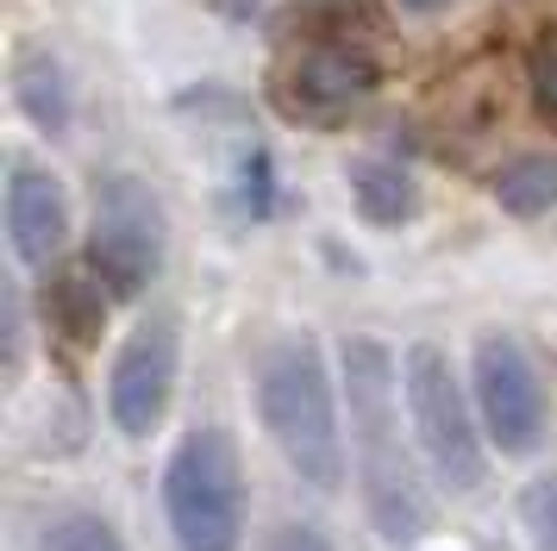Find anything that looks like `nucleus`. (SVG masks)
<instances>
[{
    "label": "nucleus",
    "mask_w": 557,
    "mask_h": 551,
    "mask_svg": "<svg viewBox=\"0 0 557 551\" xmlns=\"http://www.w3.org/2000/svg\"><path fill=\"white\" fill-rule=\"evenodd\" d=\"M345 414H351V445H357V476H363V507L388 546H407L426 532V495L413 457L401 445L395 420V357L382 339H345Z\"/></svg>",
    "instance_id": "nucleus-1"
},
{
    "label": "nucleus",
    "mask_w": 557,
    "mask_h": 551,
    "mask_svg": "<svg viewBox=\"0 0 557 551\" xmlns=\"http://www.w3.org/2000/svg\"><path fill=\"white\" fill-rule=\"evenodd\" d=\"M257 414H263V432L276 439V451L307 489L332 495L345 482L338 401H332L326 357L307 332H288L257 357Z\"/></svg>",
    "instance_id": "nucleus-2"
},
{
    "label": "nucleus",
    "mask_w": 557,
    "mask_h": 551,
    "mask_svg": "<svg viewBox=\"0 0 557 551\" xmlns=\"http://www.w3.org/2000/svg\"><path fill=\"white\" fill-rule=\"evenodd\" d=\"M163 514L182 551H238L245 532V464L220 426H195L163 470Z\"/></svg>",
    "instance_id": "nucleus-3"
},
{
    "label": "nucleus",
    "mask_w": 557,
    "mask_h": 551,
    "mask_svg": "<svg viewBox=\"0 0 557 551\" xmlns=\"http://www.w3.org/2000/svg\"><path fill=\"white\" fill-rule=\"evenodd\" d=\"M163 245H170V220L163 200L145 175H101L95 188V232H88V270L101 276L113 301L145 295L163 270Z\"/></svg>",
    "instance_id": "nucleus-4"
},
{
    "label": "nucleus",
    "mask_w": 557,
    "mask_h": 551,
    "mask_svg": "<svg viewBox=\"0 0 557 551\" xmlns=\"http://www.w3.org/2000/svg\"><path fill=\"white\" fill-rule=\"evenodd\" d=\"M407 414H413V432H420V451L432 457V476L445 489H476L488 457H482L476 420L470 401L457 389L451 364L438 345H413L407 351Z\"/></svg>",
    "instance_id": "nucleus-5"
},
{
    "label": "nucleus",
    "mask_w": 557,
    "mask_h": 551,
    "mask_svg": "<svg viewBox=\"0 0 557 551\" xmlns=\"http://www.w3.org/2000/svg\"><path fill=\"white\" fill-rule=\"evenodd\" d=\"M376 82H382L376 57L357 38H313L288 57V70L276 82V107L301 125H345L376 95Z\"/></svg>",
    "instance_id": "nucleus-6"
},
{
    "label": "nucleus",
    "mask_w": 557,
    "mask_h": 551,
    "mask_svg": "<svg viewBox=\"0 0 557 551\" xmlns=\"http://www.w3.org/2000/svg\"><path fill=\"white\" fill-rule=\"evenodd\" d=\"M476 414L495 451L527 457L545 439V382L539 364L513 332H482L476 339Z\"/></svg>",
    "instance_id": "nucleus-7"
},
{
    "label": "nucleus",
    "mask_w": 557,
    "mask_h": 551,
    "mask_svg": "<svg viewBox=\"0 0 557 551\" xmlns=\"http://www.w3.org/2000/svg\"><path fill=\"white\" fill-rule=\"evenodd\" d=\"M176 357H182V339H176V320L170 314H151V320L132 332L120 357H113V376H107V414L126 439H151L163 407L176 395Z\"/></svg>",
    "instance_id": "nucleus-8"
},
{
    "label": "nucleus",
    "mask_w": 557,
    "mask_h": 551,
    "mask_svg": "<svg viewBox=\"0 0 557 551\" xmlns=\"http://www.w3.org/2000/svg\"><path fill=\"white\" fill-rule=\"evenodd\" d=\"M7 238L20 264H51L70 238V195L45 163H13L7 170Z\"/></svg>",
    "instance_id": "nucleus-9"
},
{
    "label": "nucleus",
    "mask_w": 557,
    "mask_h": 551,
    "mask_svg": "<svg viewBox=\"0 0 557 551\" xmlns=\"http://www.w3.org/2000/svg\"><path fill=\"white\" fill-rule=\"evenodd\" d=\"M13 100L45 138H63L70 120H76V88H70L63 57L45 45H20V57H13Z\"/></svg>",
    "instance_id": "nucleus-10"
},
{
    "label": "nucleus",
    "mask_w": 557,
    "mask_h": 551,
    "mask_svg": "<svg viewBox=\"0 0 557 551\" xmlns=\"http://www.w3.org/2000/svg\"><path fill=\"white\" fill-rule=\"evenodd\" d=\"M351 200H357L363 220L388 232V225H407L420 213V182H413V170L395 163V157H357L351 163Z\"/></svg>",
    "instance_id": "nucleus-11"
},
{
    "label": "nucleus",
    "mask_w": 557,
    "mask_h": 551,
    "mask_svg": "<svg viewBox=\"0 0 557 551\" xmlns=\"http://www.w3.org/2000/svg\"><path fill=\"white\" fill-rule=\"evenodd\" d=\"M45 307H51V326L70 339V345H95L107 326V289L95 270H63L45 289Z\"/></svg>",
    "instance_id": "nucleus-12"
},
{
    "label": "nucleus",
    "mask_w": 557,
    "mask_h": 551,
    "mask_svg": "<svg viewBox=\"0 0 557 551\" xmlns=\"http://www.w3.org/2000/svg\"><path fill=\"white\" fill-rule=\"evenodd\" d=\"M495 200L513 220H539L557 207V157L552 150H520L495 170Z\"/></svg>",
    "instance_id": "nucleus-13"
},
{
    "label": "nucleus",
    "mask_w": 557,
    "mask_h": 551,
    "mask_svg": "<svg viewBox=\"0 0 557 551\" xmlns=\"http://www.w3.org/2000/svg\"><path fill=\"white\" fill-rule=\"evenodd\" d=\"M38 551H126V546H120V532L101 514H63V521L45 526Z\"/></svg>",
    "instance_id": "nucleus-14"
},
{
    "label": "nucleus",
    "mask_w": 557,
    "mask_h": 551,
    "mask_svg": "<svg viewBox=\"0 0 557 551\" xmlns=\"http://www.w3.org/2000/svg\"><path fill=\"white\" fill-rule=\"evenodd\" d=\"M527 88H532V107L557 125V20L539 25V38L527 50Z\"/></svg>",
    "instance_id": "nucleus-15"
},
{
    "label": "nucleus",
    "mask_w": 557,
    "mask_h": 551,
    "mask_svg": "<svg viewBox=\"0 0 557 551\" xmlns=\"http://www.w3.org/2000/svg\"><path fill=\"white\" fill-rule=\"evenodd\" d=\"M238 207H245L251 220H270V213H276V163H270L263 145H251L245 163H238Z\"/></svg>",
    "instance_id": "nucleus-16"
},
{
    "label": "nucleus",
    "mask_w": 557,
    "mask_h": 551,
    "mask_svg": "<svg viewBox=\"0 0 557 551\" xmlns=\"http://www.w3.org/2000/svg\"><path fill=\"white\" fill-rule=\"evenodd\" d=\"M520 521H527V532H532V546L539 551H557V476L527 482V495H520Z\"/></svg>",
    "instance_id": "nucleus-17"
},
{
    "label": "nucleus",
    "mask_w": 557,
    "mask_h": 551,
    "mask_svg": "<svg viewBox=\"0 0 557 551\" xmlns=\"http://www.w3.org/2000/svg\"><path fill=\"white\" fill-rule=\"evenodd\" d=\"M20 357H26V320H20V289L0 282V364L7 376H20Z\"/></svg>",
    "instance_id": "nucleus-18"
},
{
    "label": "nucleus",
    "mask_w": 557,
    "mask_h": 551,
    "mask_svg": "<svg viewBox=\"0 0 557 551\" xmlns=\"http://www.w3.org/2000/svg\"><path fill=\"white\" fill-rule=\"evenodd\" d=\"M263 551H332V546H326V532H320V526L288 521V526H276V532H270V546H263Z\"/></svg>",
    "instance_id": "nucleus-19"
},
{
    "label": "nucleus",
    "mask_w": 557,
    "mask_h": 551,
    "mask_svg": "<svg viewBox=\"0 0 557 551\" xmlns=\"http://www.w3.org/2000/svg\"><path fill=\"white\" fill-rule=\"evenodd\" d=\"M207 7H213V13H226V20H251L263 0H207Z\"/></svg>",
    "instance_id": "nucleus-20"
},
{
    "label": "nucleus",
    "mask_w": 557,
    "mask_h": 551,
    "mask_svg": "<svg viewBox=\"0 0 557 551\" xmlns=\"http://www.w3.org/2000/svg\"><path fill=\"white\" fill-rule=\"evenodd\" d=\"M407 13H438V7H445V0H401Z\"/></svg>",
    "instance_id": "nucleus-21"
}]
</instances>
